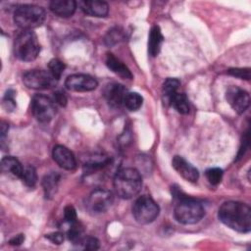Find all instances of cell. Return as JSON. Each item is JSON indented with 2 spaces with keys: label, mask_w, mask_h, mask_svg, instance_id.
<instances>
[{
  "label": "cell",
  "mask_w": 251,
  "mask_h": 251,
  "mask_svg": "<svg viewBox=\"0 0 251 251\" xmlns=\"http://www.w3.org/2000/svg\"><path fill=\"white\" fill-rule=\"evenodd\" d=\"M220 221L227 227L241 233L251 230V209L242 202L226 201L219 209Z\"/></svg>",
  "instance_id": "1"
},
{
  "label": "cell",
  "mask_w": 251,
  "mask_h": 251,
  "mask_svg": "<svg viewBox=\"0 0 251 251\" xmlns=\"http://www.w3.org/2000/svg\"><path fill=\"white\" fill-rule=\"evenodd\" d=\"M158 204L148 195L138 197L132 206V215L135 221L141 225L152 223L159 216Z\"/></svg>",
  "instance_id": "6"
},
{
  "label": "cell",
  "mask_w": 251,
  "mask_h": 251,
  "mask_svg": "<svg viewBox=\"0 0 251 251\" xmlns=\"http://www.w3.org/2000/svg\"><path fill=\"white\" fill-rule=\"evenodd\" d=\"M77 5L84 14L91 17L104 18L109 12V6L104 1H79Z\"/></svg>",
  "instance_id": "15"
},
{
  "label": "cell",
  "mask_w": 251,
  "mask_h": 251,
  "mask_svg": "<svg viewBox=\"0 0 251 251\" xmlns=\"http://www.w3.org/2000/svg\"><path fill=\"white\" fill-rule=\"evenodd\" d=\"M127 93L126 87L120 83L111 82L108 83L103 91L104 97L108 104L112 107L119 108L124 104V99Z\"/></svg>",
  "instance_id": "13"
},
{
  "label": "cell",
  "mask_w": 251,
  "mask_h": 251,
  "mask_svg": "<svg viewBox=\"0 0 251 251\" xmlns=\"http://www.w3.org/2000/svg\"><path fill=\"white\" fill-rule=\"evenodd\" d=\"M114 196L109 190L99 188L89 194L85 206L90 213L101 214L106 212L112 206Z\"/></svg>",
  "instance_id": "9"
},
{
  "label": "cell",
  "mask_w": 251,
  "mask_h": 251,
  "mask_svg": "<svg viewBox=\"0 0 251 251\" xmlns=\"http://www.w3.org/2000/svg\"><path fill=\"white\" fill-rule=\"evenodd\" d=\"M8 128H9L8 125L5 124L4 122H2V123H1V137H2V138H3V137L5 136V134L7 133Z\"/></svg>",
  "instance_id": "37"
},
{
  "label": "cell",
  "mask_w": 251,
  "mask_h": 251,
  "mask_svg": "<svg viewBox=\"0 0 251 251\" xmlns=\"http://www.w3.org/2000/svg\"><path fill=\"white\" fill-rule=\"evenodd\" d=\"M57 81L49 71L44 70H30L23 75L24 84L30 89H49L55 86Z\"/></svg>",
  "instance_id": "8"
},
{
  "label": "cell",
  "mask_w": 251,
  "mask_h": 251,
  "mask_svg": "<svg viewBox=\"0 0 251 251\" xmlns=\"http://www.w3.org/2000/svg\"><path fill=\"white\" fill-rule=\"evenodd\" d=\"M65 68V64L59 59H52L48 64V71L57 80L60 79Z\"/></svg>",
  "instance_id": "27"
},
{
  "label": "cell",
  "mask_w": 251,
  "mask_h": 251,
  "mask_svg": "<svg viewBox=\"0 0 251 251\" xmlns=\"http://www.w3.org/2000/svg\"><path fill=\"white\" fill-rule=\"evenodd\" d=\"M174 215L176 220L180 224L194 225L204 217L205 209L197 200L184 195L178 199Z\"/></svg>",
  "instance_id": "4"
},
{
  "label": "cell",
  "mask_w": 251,
  "mask_h": 251,
  "mask_svg": "<svg viewBox=\"0 0 251 251\" xmlns=\"http://www.w3.org/2000/svg\"><path fill=\"white\" fill-rule=\"evenodd\" d=\"M70 229L68 230V238L70 241H72L74 244H80L81 240L83 239V228L80 226V224L76 221L73 224H70Z\"/></svg>",
  "instance_id": "25"
},
{
  "label": "cell",
  "mask_w": 251,
  "mask_h": 251,
  "mask_svg": "<svg viewBox=\"0 0 251 251\" xmlns=\"http://www.w3.org/2000/svg\"><path fill=\"white\" fill-rule=\"evenodd\" d=\"M1 169L5 173H9L14 176L22 178L25 168L22 166L21 162L12 156L4 157L1 160Z\"/></svg>",
  "instance_id": "20"
},
{
  "label": "cell",
  "mask_w": 251,
  "mask_h": 251,
  "mask_svg": "<svg viewBox=\"0 0 251 251\" xmlns=\"http://www.w3.org/2000/svg\"><path fill=\"white\" fill-rule=\"evenodd\" d=\"M170 105H172L179 114H182V115L188 114L190 109L187 96L184 93H180V92H177L174 95Z\"/></svg>",
  "instance_id": "22"
},
{
  "label": "cell",
  "mask_w": 251,
  "mask_h": 251,
  "mask_svg": "<svg viewBox=\"0 0 251 251\" xmlns=\"http://www.w3.org/2000/svg\"><path fill=\"white\" fill-rule=\"evenodd\" d=\"M53 101L56 103V104H59L60 106H66L67 105V97L65 95L64 92L58 90V91H55L54 92V99Z\"/></svg>",
  "instance_id": "35"
},
{
  "label": "cell",
  "mask_w": 251,
  "mask_h": 251,
  "mask_svg": "<svg viewBox=\"0 0 251 251\" xmlns=\"http://www.w3.org/2000/svg\"><path fill=\"white\" fill-rule=\"evenodd\" d=\"M40 52V44L37 35L32 30L22 31L15 39V56L25 62H30L36 59Z\"/></svg>",
  "instance_id": "5"
},
{
  "label": "cell",
  "mask_w": 251,
  "mask_h": 251,
  "mask_svg": "<svg viewBox=\"0 0 251 251\" xmlns=\"http://www.w3.org/2000/svg\"><path fill=\"white\" fill-rule=\"evenodd\" d=\"M46 18L44 9L37 5L25 4L19 6L14 12L15 24L24 30H32L40 26Z\"/></svg>",
  "instance_id": "3"
},
{
  "label": "cell",
  "mask_w": 251,
  "mask_h": 251,
  "mask_svg": "<svg viewBox=\"0 0 251 251\" xmlns=\"http://www.w3.org/2000/svg\"><path fill=\"white\" fill-rule=\"evenodd\" d=\"M226 99L237 114L244 113L250 105L249 93L237 86H229L226 89Z\"/></svg>",
  "instance_id": "10"
},
{
  "label": "cell",
  "mask_w": 251,
  "mask_h": 251,
  "mask_svg": "<svg viewBox=\"0 0 251 251\" xmlns=\"http://www.w3.org/2000/svg\"><path fill=\"white\" fill-rule=\"evenodd\" d=\"M126 37L125 31L123 28L115 26L113 28H111L107 34L104 37V42L107 46H114L116 44H118L119 42L123 41Z\"/></svg>",
  "instance_id": "23"
},
{
  "label": "cell",
  "mask_w": 251,
  "mask_h": 251,
  "mask_svg": "<svg viewBox=\"0 0 251 251\" xmlns=\"http://www.w3.org/2000/svg\"><path fill=\"white\" fill-rule=\"evenodd\" d=\"M228 75L241 78V79H250V69L249 68H232L227 71Z\"/></svg>",
  "instance_id": "30"
},
{
  "label": "cell",
  "mask_w": 251,
  "mask_h": 251,
  "mask_svg": "<svg viewBox=\"0 0 251 251\" xmlns=\"http://www.w3.org/2000/svg\"><path fill=\"white\" fill-rule=\"evenodd\" d=\"M65 86L71 91L86 92L94 90L98 86V82L93 76L89 75L75 74L67 77Z\"/></svg>",
  "instance_id": "11"
},
{
  "label": "cell",
  "mask_w": 251,
  "mask_h": 251,
  "mask_svg": "<svg viewBox=\"0 0 251 251\" xmlns=\"http://www.w3.org/2000/svg\"><path fill=\"white\" fill-rule=\"evenodd\" d=\"M25 241V234H17L9 240V244L12 246H19Z\"/></svg>",
  "instance_id": "36"
},
{
  "label": "cell",
  "mask_w": 251,
  "mask_h": 251,
  "mask_svg": "<svg viewBox=\"0 0 251 251\" xmlns=\"http://www.w3.org/2000/svg\"><path fill=\"white\" fill-rule=\"evenodd\" d=\"M113 186L116 194L123 199L136 196L142 187L140 173L133 168H125L117 172L114 176Z\"/></svg>",
  "instance_id": "2"
},
{
  "label": "cell",
  "mask_w": 251,
  "mask_h": 251,
  "mask_svg": "<svg viewBox=\"0 0 251 251\" xmlns=\"http://www.w3.org/2000/svg\"><path fill=\"white\" fill-rule=\"evenodd\" d=\"M248 146H249V131H248V129H247V130L244 132L243 139H242V142H241V147H240V149H239V151H238V154H237V159L241 158V157L244 155V153H245V151L247 150Z\"/></svg>",
  "instance_id": "33"
},
{
  "label": "cell",
  "mask_w": 251,
  "mask_h": 251,
  "mask_svg": "<svg viewBox=\"0 0 251 251\" xmlns=\"http://www.w3.org/2000/svg\"><path fill=\"white\" fill-rule=\"evenodd\" d=\"M60 177H61L60 175L56 172H52L43 177L42 187H43L44 195L46 198L51 199L53 196H55L58 190Z\"/></svg>",
  "instance_id": "19"
},
{
  "label": "cell",
  "mask_w": 251,
  "mask_h": 251,
  "mask_svg": "<svg viewBox=\"0 0 251 251\" xmlns=\"http://www.w3.org/2000/svg\"><path fill=\"white\" fill-rule=\"evenodd\" d=\"M143 103L142 96L137 92H127L124 99V106L129 111H137Z\"/></svg>",
  "instance_id": "24"
},
{
  "label": "cell",
  "mask_w": 251,
  "mask_h": 251,
  "mask_svg": "<svg viewBox=\"0 0 251 251\" xmlns=\"http://www.w3.org/2000/svg\"><path fill=\"white\" fill-rule=\"evenodd\" d=\"M180 86V81L177 78L174 77H169L167 78L162 87V94H163V100L164 103L170 105L172 98L176 93H177L178 88Z\"/></svg>",
  "instance_id": "21"
},
{
  "label": "cell",
  "mask_w": 251,
  "mask_h": 251,
  "mask_svg": "<svg viewBox=\"0 0 251 251\" xmlns=\"http://www.w3.org/2000/svg\"><path fill=\"white\" fill-rule=\"evenodd\" d=\"M54 161L63 169L72 171L76 167V160L73 152L63 145H56L52 151Z\"/></svg>",
  "instance_id": "14"
},
{
  "label": "cell",
  "mask_w": 251,
  "mask_h": 251,
  "mask_svg": "<svg viewBox=\"0 0 251 251\" xmlns=\"http://www.w3.org/2000/svg\"><path fill=\"white\" fill-rule=\"evenodd\" d=\"M77 3L74 0H54L50 2L51 12L61 18L72 17L76 9Z\"/></svg>",
  "instance_id": "16"
},
{
  "label": "cell",
  "mask_w": 251,
  "mask_h": 251,
  "mask_svg": "<svg viewBox=\"0 0 251 251\" xmlns=\"http://www.w3.org/2000/svg\"><path fill=\"white\" fill-rule=\"evenodd\" d=\"M164 41V36L158 25L151 27L148 37V53L151 57H156L160 50L162 43Z\"/></svg>",
  "instance_id": "18"
},
{
  "label": "cell",
  "mask_w": 251,
  "mask_h": 251,
  "mask_svg": "<svg viewBox=\"0 0 251 251\" xmlns=\"http://www.w3.org/2000/svg\"><path fill=\"white\" fill-rule=\"evenodd\" d=\"M45 237H46L48 240H50L52 243L58 244V245L61 244V243H63V241H64V234H63L62 232H59V231L48 233V234H46Z\"/></svg>",
  "instance_id": "34"
},
{
  "label": "cell",
  "mask_w": 251,
  "mask_h": 251,
  "mask_svg": "<svg viewBox=\"0 0 251 251\" xmlns=\"http://www.w3.org/2000/svg\"><path fill=\"white\" fill-rule=\"evenodd\" d=\"M205 175H206V177H207L208 181L211 184L217 185V184H219L222 181L224 172L220 168H210V169H208L206 171Z\"/></svg>",
  "instance_id": "28"
},
{
  "label": "cell",
  "mask_w": 251,
  "mask_h": 251,
  "mask_svg": "<svg viewBox=\"0 0 251 251\" xmlns=\"http://www.w3.org/2000/svg\"><path fill=\"white\" fill-rule=\"evenodd\" d=\"M55 102L42 94L34 95L31 99L30 108L33 117L40 123H49L56 115Z\"/></svg>",
  "instance_id": "7"
},
{
  "label": "cell",
  "mask_w": 251,
  "mask_h": 251,
  "mask_svg": "<svg viewBox=\"0 0 251 251\" xmlns=\"http://www.w3.org/2000/svg\"><path fill=\"white\" fill-rule=\"evenodd\" d=\"M106 66L115 75L125 79H131L132 74L129 69L112 53H108L106 56Z\"/></svg>",
  "instance_id": "17"
},
{
  "label": "cell",
  "mask_w": 251,
  "mask_h": 251,
  "mask_svg": "<svg viewBox=\"0 0 251 251\" xmlns=\"http://www.w3.org/2000/svg\"><path fill=\"white\" fill-rule=\"evenodd\" d=\"M173 168L177 172V174L183 177L185 180L190 182H196L199 178L198 170L188 163L181 156H175L172 161Z\"/></svg>",
  "instance_id": "12"
},
{
  "label": "cell",
  "mask_w": 251,
  "mask_h": 251,
  "mask_svg": "<svg viewBox=\"0 0 251 251\" xmlns=\"http://www.w3.org/2000/svg\"><path fill=\"white\" fill-rule=\"evenodd\" d=\"M80 244H82L83 248L86 250H97L99 248L98 239L92 236H84Z\"/></svg>",
  "instance_id": "31"
},
{
  "label": "cell",
  "mask_w": 251,
  "mask_h": 251,
  "mask_svg": "<svg viewBox=\"0 0 251 251\" xmlns=\"http://www.w3.org/2000/svg\"><path fill=\"white\" fill-rule=\"evenodd\" d=\"M76 211L72 205H68L64 209V219L67 223L73 224L76 222Z\"/></svg>",
  "instance_id": "32"
},
{
  "label": "cell",
  "mask_w": 251,
  "mask_h": 251,
  "mask_svg": "<svg viewBox=\"0 0 251 251\" xmlns=\"http://www.w3.org/2000/svg\"><path fill=\"white\" fill-rule=\"evenodd\" d=\"M21 179L25 182V184L26 186L33 187L37 181V175H36L35 169L32 166H28V167L25 168L24 174H23V176Z\"/></svg>",
  "instance_id": "26"
},
{
  "label": "cell",
  "mask_w": 251,
  "mask_h": 251,
  "mask_svg": "<svg viewBox=\"0 0 251 251\" xmlns=\"http://www.w3.org/2000/svg\"><path fill=\"white\" fill-rule=\"evenodd\" d=\"M3 107L8 112H12L16 108V101H15V91L9 89L3 99Z\"/></svg>",
  "instance_id": "29"
}]
</instances>
